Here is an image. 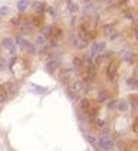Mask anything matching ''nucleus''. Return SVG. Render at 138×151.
Here are the masks:
<instances>
[{
    "mask_svg": "<svg viewBox=\"0 0 138 151\" xmlns=\"http://www.w3.org/2000/svg\"><path fill=\"white\" fill-rule=\"evenodd\" d=\"M6 66H7V62H6L3 58H0V69H4Z\"/></svg>",
    "mask_w": 138,
    "mask_h": 151,
    "instance_id": "obj_28",
    "label": "nucleus"
},
{
    "mask_svg": "<svg viewBox=\"0 0 138 151\" xmlns=\"http://www.w3.org/2000/svg\"><path fill=\"white\" fill-rule=\"evenodd\" d=\"M1 88L9 93V96H10V95H14V93H17V91H19V85H17L14 81L4 82V83L1 85Z\"/></svg>",
    "mask_w": 138,
    "mask_h": 151,
    "instance_id": "obj_5",
    "label": "nucleus"
},
{
    "mask_svg": "<svg viewBox=\"0 0 138 151\" xmlns=\"http://www.w3.org/2000/svg\"><path fill=\"white\" fill-rule=\"evenodd\" d=\"M135 82H137L135 76H131V78H128V79L125 81V83L128 85V86H132V88H134V86H135Z\"/></svg>",
    "mask_w": 138,
    "mask_h": 151,
    "instance_id": "obj_24",
    "label": "nucleus"
},
{
    "mask_svg": "<svg viewBox=\"0 0 138 151\" xmlns=\"http://www.w3.org/2000/svg\"><path fill=\"white\" fill-rule=\"evenodd\" d=\"M116 70H118V66H116V62L115 60H111L106 66V76L111 82L116 81Z\"/></svg>",
    "mask_w": 138,
    "mask_h": 151,
    "instance_id": "obj_4",
    "label": "nucleus"
},
{
    "mask_svg": "<svg viewBox=\"0 0 138 151\" xmlns=\"http://www.w3.org/2000/svg\"><path fill=\"white\" fill-rule=\"evenodd\" d=\"M24 52L27 53V55H34L36 52H37V49H36V45L34 43H27V46H26V49H24Z\"/></svg>",
    "mask_w": 138,
    "mask_h": 151,
    "instance_id": "obj_16",
    "label": "nucleus"
},
{
    "mask_svg": "<svg viewBox=\"0 0 138 151\" xmlns=\"http://www.w3.org/2000/svg\"><path fill=\"white\" fill-rule=\"evenodd\" d=\"M101 32H102V35L105 37H111L112 35H115L116 32H115V26L112 23H106L102 26V29H101Z\"/></svg>",
    "mask_w": 138,
    "mask_h": 151,
    "instance_id": "obj_9",
    "label": "nucleus"
},
{
    "mask_svg": "<svg viewBox=\"0 0 138 151\" xmlns=\"http://www.w3.org/2000/svg\"><path fill=\"white\" fill-rule=\"evenodd\" d=\"M19 27H20V33L22 35H29V33H32V30L34 29V26L32 24L30 20H22V24Z\"/></svg>",
    "mask_w": 138,
    "mask_h": 151,
    "instance_id": "obj_8",
    "label": "nucleus"
},
{
    "mask_svg": "<svg viewBox=\"0 0 138 151\" xmlns=\"http://www.w3.org/2000/svg\"><path fill=\"white\" fill-rule=\"evenodd\" d=\"M116 0H104V3H106V4H114Z\"/></svg>",
    "mask_w": 138,
    "mask_h": 151,
    "instance_id": "obj_29",
    "label": "nucleus"
},
{
    "mask_svg": "<svg viewBox=\"0 0 138 151\" xmlns=\"http://www.w3.org/2000/svg\"><path fill=\"white\" fill-rule=\"evenodd\" d=\"M52 30H53V26H52V24H43V26L40 27V35L45 36L46 39H47V37L52 36Z\"/></svg>",
    "mask_w": 138,
    "mask_h": 151,
    "instance_id": "obj_11",
    "label": "nucleus"
},
{
    "mask_svg": "<svg viewBox=\"0 0 138 151\" xmlns=\"http://www.w3.org/2000/svg\"><path fill=\"white\" fill-rule=\"evenodd\" d=\"M106 49V42H104V40H96V42H93L89 47V53H88V56L91 59H95V56H98L99 53H104V50Z\"/></svg>",
    "mask_w": 138,
    "mask_h": 151,
    "instance_id": "obj_2",
    "label": "nucleus"
},
{
    "mask_svg": "<svg viewBox=\"0 0 138 151\" xmlns=\"http://www.w3.org/2000/svg\"><path fill=\"white\" fill-rule=\"evenodd\" d=\"M32 9H33V12L36 14H43L46 12V6L43 1H34L32 4Z\"/></svg>",
    "mask_w": 138,
    "mask_h": 151,
    "instance_id": "obj_10",
    "label": "nucleus"
},
{
    "mask_svg": "<svg viewBox=\"0 0 138 151\" xmlns=\"http://www.w3.org/2000/svg\"><path fill=\"white\" fill-rule=\"evenodd\" d=\"M124 16H125L126 19H129V20H134V13L131 12L129 9H126L125 12H124Z\"/></svg>",
    "mask_w": 138,
    "mask_h": 151,
    "instance_id": "obj_26",
    "label": "nucleus"
},
{
    "mask_svg": "<svg viewBox=\"0 0 138 151\" xmlns=\"http://www.w3.org/2000/svg\"><path fill=\"white\" fill-rule=\"evenodd\" d=\"M12 14V10L9 6H1L0 7V16H9Z\"/></svg>",
    "mask_w": 138,
    "mask_h": 151,
    "instance_id": "obj_21",
    "label": "nucleus"
},
{
    "mask_svg": "<svg viewBox=\"0 0 138 151\" xmlns=\"http://www.w3.org/2000/svg\"><path fill=\"white\" fill-rule=\"evenodd\" d=\"M124 151H135V144L132 142V144H128L124 147Z\"/></svg>",
    "mask_w": 138,
    "mask_h": 151,
    "instance_id": "obj_27",
    "label": "nucleus"
},
{
    "mask_svg": "<svg viewBox=\"0 0 138 151\" xmlns=\"http://www.w3.org/2000/svg\"><path fill=\"white\" fill-rule=\"evenodd\" d=\"M1 47L6 49L12 56H16V53H17V46H16L13 37H4V39L1 40Z\"/></svg>",
    "mask_w": 138,
    "mask_h": 151,
    "instance_id": "obj_3",
    "label": "nucleus"
},
{
    "mask_svg": "<svg viewBox=\"0 0 138 151\" xmlns=\"http://www.w3.org/2000/svg\"><path fill=\"white\" fill-rule=\"evenodd\" d=\"M9 99V93L6 92L3 88H1V85H0V105L3 104V102H6Z\"/></svg>",
    "mask_w": 138,
    "mask_h": 151,
    "instance_id": "obj_19",
    "label": "nucleus"
},
{
    "mask_svg": "<svg viewBox=\"0 0 138 151\" xmlns=\"http://www.w3.org/2000/svg\"><path fill=\"white\" fill-rule=\"evenodd\" d=\"M91 104H92V101H91V99H88V98H82V99H79L80 111L88 112V111H89V106H91Z\"/></svg>",
    "mask_w": 138,
    "mask_h": 151,
    "instance_id": "obj_13",
    "label": "nucleus"
},
{
    "mask_svg": "<svg viewBox=\"0 0 138 151\" xmlns=\"http://www.w3.org/2000/svg\"><path fill=\"white\" fill-rule=\"evenodd\" d=\"M108 98H109V96H108V92H106V91H101V92H98V98H96V99H98L99 104H102V102H106V101H108Z\"/></svg>",
    "mask_w": 138,
    "mask_h": 151,
    "instance_id": "obj_17",
    "label": "nucleus"
},
{
    "mask_svg": "<svg viewBox=\"0 0 138 151\" xmlns=\"http://www.w3.org/2000/svg\"><path fill=\"white\" fill-rule=\"evenodd\" d=\"M115 147V141L109 134H99L96 141V148L102 151H112Z\"/></svg>",
    "mask_w": 138,
    "mask_h": 151,
    "instance_id": "obj_1",
    "label": "nucleus"
},
{
    "mask_svg": "<svg viewBox=\"0 0 138 151\" xmlns=\"http://www.w3.org/2000/svg\"><path fill=\"white\" fill-rule=\"evenodd\" d=\"M83 1H85V3H89V1H91V0H83Z\"/></svg>",
    "mask_w": 138,
    "mask_h": 151,
    "instance_id": "obj_31",
    "label": "nucleus"
},
{
    "mask_svg": "<svg viewBox=\"0 0 138 151\" xmlns=\"http://www.w3.org/2000/svg\"><path fill=\"white\" fill-rule=\"evenodd\" d=\"M129 3V0H119V4H122V6H125Z\"/></svg>",
    "mask_w": 138,
    "mask_h": 151,
    "instance_id": "obj_30",
    "label": "nucleus"
},
{
    "mask_svg": "<svg viewBox=\"0 0 138 151\" xmlns=\"http://www.w3.org/2000/svg\"><path fill=\"white\" fill-rule=\"evenodd\" d=\"M86 139L89 141V144H92L95 148H96V141H98V135H93V134H85Z\"/></svg>",
    "mask_w": 138,
    "mask_h": 151,
    "instance_id": "obj_18",
    "label": "nucleus"
},
{
    "mask_svg": "<svg viewBox=\"0 0 138 151\" xmlns=\"http://www.w3.org/2000/svg\"><path fill=\"white\" fill-rule=\"evenodd\" d=\"M34 45H40V46H43L46 45V37L45 36H42L40 33L36 36V39H34Z\"/></svg>",
    "mask_w": 138,
    "mask_h": 151,
    "instance_id": "obj_20",
    "label": "nucleus"
},
{
    "mask_svg": "<svg viewBox=\"0 0 138 151\" xmlns=\"http://www.w3.org/2000/svg\"><path fill=\"white\" fill-rule=\"evenodd\" d=\"M10 24L12 26H20V24H22V19H20V17H12Z\"/></svg>",
    "mask_w": 138,
    "mask_h": 151,
    "instance_id": "obj_22",
    "label": "nucleus"
},
{
    "mask_svg": "<svg viewBox=\"0 0 138 151\" xmlns=\"http://www.w3.org/2000/svg\"><path fill=\"white\" fill-rule=\"evenodd\" d=\"M128 102L126 101H118V104H116V109L118 111H121V112H126L128 111Z\"/></svg>",
    "mask_w": 138,
    "mask_h": 151,
    "instance_id": "obj_15",
    "label": "nucleus"
},
{
    "mask_svg": "<svg viewBox=\"0 0 138 151\" xmlns=\"http://www.w3.org/2000/svg\"><path fill=\"white\" fill-rule=\"evenodd\" d=\"M29 6H30V1L29 0H19L17 1V4H16V7H17V10L20 13H24L27 9H29Z\"/></svg>",
    "mask_w": 138,
    "mask_h": 151,
    "instance_id": "obj_12",
    "label": "nucleus"
},
{
    "mask_svg": "<svg viewBox=\"0 0 138 151\" xmlns=\"http://www.w3.org/2000/svg\"><path fill=\"white\" fill-rule=\"evenodd\" d=\"M68 10L72 13H75L76 10H78V6L73 3V1H68Z\"/></svg>",
    "mask_w": 138,
    "mask_h": 151,
    "instance_id": "obj_23",
    "label": "nucleus"
},
{
    "mask_svg": "<svg viewBox=\"0 0 138 151\" xmlns=\"http://www.w3.org/2000/svg\"><path fill=\"white\" fill-rule=\"evenodd\" d=\"M119 58L122 59L124 62L132 63V62L135 60V53H134L132 50H129V49H124V50L119 52Z\"/></svg>",
    "mask_w": 138,
    "mask_h": 151,
    "instance_id": "obj_6",
    "label": "nucleus"
},
{
    "mask_svg": "<svg viewBox=\"0 0 138 151\" xmlns=\"http://www.w3.org/2000/svg\"><path fill=\"white\" fill-rule=\"evenodd\" d=\"M73 68H75V70H80V69H83V59L82 58H79V56H75L73 58Z\"/></svg>",
    "mask_w": 138,
    "mask_h": 151,
    "instance_id": "obj_14",
    "label": "nucleus"
},
{
    "mask_svg": "<svg viewBox=\"0 0 138 151\" xmlns=\"http://www.w3.org/2000/svg\"><path fill=\"white\" fill-rule=\"evenodd\" d=\"M116 104H118V101H115V99L109 101V102H108V109H109V111H114V109H116Z\"/></svg>",
    "mask_w": 138,
    "mask_h": 151,
    "instance_id": "obj_25",
    "label": "nucleus"
},
{
    "mask_svg": "<svg viewBox=\"0 0 138 151\" xmlns=\"http://www.w3.org/2000/svg\"><path fill=\"white\" fill-rule=\"evenodd\" d=\"M58 66H59V62H58L56 59H49V60H46V63H45L46 72L50 73V75H53V73L56 72Z\"/></svg>",
    "mask_w": 138,
    "mask_h": 151,
    "instance_id": "obj_7",
    "label": "nucleus"
}]
</instances>
